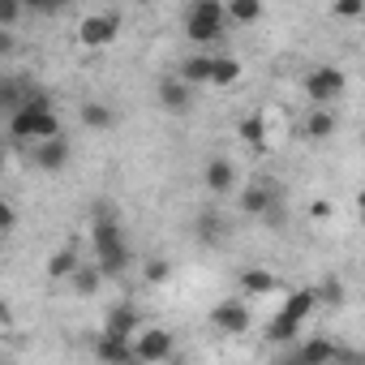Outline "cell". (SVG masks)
Masks as SVG:
<instances>
[{
    "label": "cell",
    "instance_id": "1",
    "mask_svg": "<svg viewBox=\"0 0 365 365\" xmlns=\"http://www.w3.org/2000/svg\"><path fill=\"white\" fill-rule=\"evenodd\" d=\"M91 254H95V271H99L103 279L125 275L129 262H133V254H129V232H125V224L116 220V211H112L108 202H99V211H95V220H91Z\"/></svg>",
    "mask_w": 365,
    "mask_h": 365
},
{
    "label": "cell",
    "instance_id": "2",
    "mask_svg": "<svg viewBox=\"0 0 365 365\" xmlns=\"http://www.w3.org/2000/svg\"><path fill=\"white\" fill-rule=\"evenodd\" d=\"M301 91L314 108H335L348 91V73L339 65H314L305 78H301Z\"/></svg>",
    "mask_w": 365,
    "mask_h": 365
},
{
    "label": "cell",
    "instance_id": "3",
    "mask_svg": "<svg viewBox=\"0 0 365 365\" xmlns=\"http://www.w3.org/2000/svg\"><path fill=\"white\" fill-rule=\"evenodd\" d=\"M228 35V18L220 0H198V5L185 9V39L190 43H215Z\"/></svg>",
    "mask_w": 365,
    "mask_h": 365
},
{
    "label": "cell",
    "instance_id": "4",
    "mask_svg": "<svg viewBox=\"0 0 365 365\" xmlns=\"http://www.w3.org/2000/svg\"><path fill=\"white\" fill-rule=\"evenodd\" d=\"M65 125H61V112H14L9 116V138L35 146V142H48V138H61Z\"/></svg>",
    "mask_w": 365,
    "mask_h": 365
},
{
    "label": "cell",
    "instance_id": "5",
    "mask_svg": "<svg viewBox=\"0 0 365 365\" xmlns=\"http://www.w3.org/2000/svg\"><path fill=\"white\" fill-rule=\"evenodd\" d=\"M172 352H176V335H172L168 327H142V331L133 335V356H138V365H168Z\"/></svg>",
    "mask_w": 365,
    "mask_h": 365
},
{
    "label": "cell",
    "instance_id": "6",
    "mask_svg": "<svg viewBox=\"0 0 365 365\" xmlns=\"http://www.w3.org/2000/svg\"><path fill=\"white\" fill-rule=\"evenodd\" d=\"M155 103H159V112H168V116H190V112L198 108V95H194V86H185L176 73H168V78L155 82Z\"/></svg>",
    "mask_w": 365,
    "mask_h": 365
},
{
    "label": "cell",
    "instance_id": "7",
    "mask_svg": "<svg viewBox=\"0 0 365 365\" xmlns=\"http://www.w3.org/2000/svg\"><path fill=\"white\" fill-rule=\"evenodd\" d=\"M116 35H120V14L116 9H99V14H86L78 22V43L82 48H108Z\"/></svg>",
    "mask_w": 365,
    "mask_h": 365
},
{
    "label": "cell",
    "instance_id": "8",
    "mask_svg": "<svg viewBox=\"0 0 365 365\" xmlns=\"http://www.w3.org/2000/svg\"><path fill=\"white\" fill-rule=\"evenodd\" d=\"M211 327L224 331V335H245L254 327V314H250V301L245 297H224L211 305Z\"/></svg>",
    "mask_w": 365,
    "mask_h": 365
},
{
    "label": "cell",
    "instance_id": "9",
    "mask_svg": "<svg viewBox=\"0 0 365 365\" xmlns=\"http://www.w3.org/2000/svg\"><path fill=\"white\" fill-rule=\"evenodd\" d=\"M69 159H73V142H69V133H61V138H48V142H35L31 146V163L39 168V172H65L69 168Z\"/></svg>",
    "mask_w": 365,
    "mask_h": 365
},
{
    "label": "cell",
    "instance_id": "10",
    "mask_svg": "<svg viewBox=\"0 0 365 365\" xmlns=\"http://www.w3.org/2000/svg\"><path fill=\"white\" fill-rule=\"evenodd\" d=\"M228 237H232V224H228V215H224V211L202 207V211L194 215V241H198L202 250H220Z\"/></svg>",
    "mask_w": 365,
    "mask_h": 365
},
{
    "label": "cell",
    "instance_id": "11",
    "mask_svg": "<svg viewBox=\"0 0 365 365\" xmlns=\"http://www.w3.org/2000/svg\"><path fill=\"white\" fill-rule=\"evenodd\" d=\"M279 202H284V190L275 185V180H267V176H262V180H254V185H245V190H241V198H237L241 215H258V220H262L271 207H279Z\"/></svg>",
    "mask_w": 365,
    "mask_h": 365
},
{
    "label": "cell",
    "instance_id": "12",
    "mask_svg": "<svg viewBox=\"0 0 365 365\" xmlns=\"http://www.w3.org/2000/svg\"><path fill=\"white\" fill-rule=\"evenodd\" d=\"M202 185L215 194V198H228L237 190V163L228 155H211L207 168H202Z\"/></svg>",
    "mask_w": 365,
    "mask_h": 365
},
{
    "label": "cell",
    "instance_id": "13",
    "mask_svg": "<svg viewBox=\"0 0 365 365\" xmlns=\"http://www.w3.org/2000/svg\"><path fill=\"white\" fill-rule=\"evenodd\" d=\"M95 361H99V365H138L133 339H120V335L99 331V335H95Z\"/></svg>",
    "mask_w": 365,
    "mask_h": 365
},
{
    "label": "cell",
    "instance_id": "14",
    "mask_svg": "<svg viewBox=\"0 0 365 365\" xmlns=\"http://www.w3.org/2000/svg\"><path fill=\"white\" fill-rule=\"evenodd\" d=\"M31 86H35V78H26V73H0V116H14L22 108V99L31 95Z\"/></svg>",
    "mask_w": 365,
    "mask_h": 365
},
{
    "label": "cell",
    "instance_id": "15",
    "mask_svg": "<svg viewBox=\"0 0 365 365\" xmlns=\"http://www.w3.org/2000/svg\"><path fill=\"white\" fill-rule=\"evenodd\" d=\"M314 309H318V292H314V288H297V292L275 309V314H279V318H288V322H297V327H305V318H309Z\"/></svg>",
    "mask_w": 365,
    "mask_h": 365
},
{
    "label": "cell",
    "instance_id": "16",
    "mask_svg": "<svg viewBox=\"0 0 365 365\" xmlns=\"http://www.w3.org/2000/svg\"><path fill=\"white\" fill-rule=\"evenodd\" d=\"M335 129H339L335 108H309V116H305V138L309 142H327V138H335Z\"/></svg>",
    "mask_w": 365,
    "mask_h": 365
},
{
    "label": "cell",
    "instance_id": "17",
    "mask_svg": "<svg viewBox=\"0 0 365 365\" xmlns=\"http://www.w3.org/2000/svg\"><path fill=\"white\" fill-rule=\"evenodd\" d=\"M103 331H108V335H120V339H133V335H138V309H133L129 301L112 305V309H108V322H103Z\"/></svg>",
    "mask_w": 365,
    "mask_h": 365
},
{
    "label": "cell",
    "instance_id": "18",
    "mask_svg": "<svg viewBox=\"0 0 365 365\" xmlns=\"http://www.w3.org/2000/svg\"><path fill=\"white\" fill-rule=\"evenodd\" d=\"M176 78L185 82V86H194V91H198V86H207V82H211V56H207V52L185 56V61L176 65Z\"/></svg>",
    "mask_w": 365,
    "mask_h": 365
},
{
    "label": "cell",
    "instance_id": "19",
    "mask_svg": "<svg viewBox=\"0 0 365 365\" xmlns=\"http://www.w3.org/2000/svg\"><path fill=\"white\" fill-rule=\"evenodd\" d=\"M78 120H82L86 129L103 133V129H112V125H116V112H112V103H103V99H86V103L78 108Z\"/></svg>",
    "mask_w": 365,
    "mask_h": 365
},
{
    "label": "cell",
    "instance_id": "20",
    "mask_svg": "<svg viewBox=\"0 0 365 365\" xmlns=\"http://www.w3.org/2000/svg\"><path fill=\"white\" fill-rule=\"evenodd\" d=\"M262 0H228L224 5V18H228V26H254V22H262Z\"/></svg>",
    "mask_w": 365,
    "mask_h": 365
},
{
    "label": "cell",
    "instance_id": "21",
    "mask_svg": "<svg viewBox=\"0 0 365 365\" xmlns=\"http://www.w3.org/2000/svg\"><path fill=\"white\" fill-rule=\"evenodd\" d=\"M82 267V258H78V245H65V250H56L52 258H48V275L52 279H73V271Z\"/></svg>",
    "mask_w": 365,
    "mask_h": 365
},
{
    "label": "cell",
    "instance_id": "22",
    "mask_svg": "<svg viewBox=\"0 0 365 365\" xmlns=\"http://www.w3.org/2000/svg\"><path fill=\"white\" fill-rule=\"evenodd\" d=\"M275 275L267 271V267H250V271H241V288H245V297H267V292H275Z\"/></svg>",
    "mask_w": 365,
    "mask_h": 365
},
{
    "label": "cell",
    "instance_id": "23",
    "mask_svg": "<svg viewBox=\"0 0 365 365\" xmlns=\"http://www.w3.org/2000/svg\"><path fill=\"white\" fill-rule=\"evenodd\" d=\"M262 339H267V344H284V348H292V344H297V339H301V327H297V322H288V318H279V314H275V318H271V322H267V327H262Z\"/></svg>",
    "mask_w": 365,
    "mask_h": 365
},
{
    "label": "cell",
    "instance_id": "24",
    "mask_svg": "<svg viewBox=\"0 0 365 365\" xmlns=\"http://www.w3.org/2000/svg\"><path fill=\"white\" fill-rule=\"evenodd\" d=\"M241 78V61L237 56H211V82L207 86H232Z\"/></svg>",
    "mask_w": 365,
    "mask_h": 365
},
{
    "label": "cell",
    "instance_id": "25",
    "mask_svg": "<svg viewBox=\"0 0 365 365\" xmlns=\"http://www.w3.org/2000/svg\"><path fill=\"white\" fill-rule=\"evenodd\" d=\"M237 133H241V142H245V146H254V150H262V146H267V116H262V112H254V116H245V120L237 125Z\"/></svg>",
    "mask_w": 365,
    "mask_h": 365
},
{
    "label": "cell",
    "instance_id": "26",
    "mask_svg": "<svg viewBox=\"0 0 365 365\" xmlns=\"http://www.w3.org/2000/svg\"><path fill=\"white\" fill-rule=\"evenodd\" d=\"M69 284H73V292H78V297H95V292H99V284H103V275H99L95 267H86V262H82V267L73 271V279H69Z\"/></svg>",
    "mask_w": 365,
    "mask_h": 365
},
{
    "label": "cell",
    "instance_id": "27",
    "mask_svg": "<svg viewBox=\"0 0 365 365\" xmlns=\"http://www.w3.org/2000/svg\"><path fill=\"white\" fill-rule=\"evenodd\" d=\"M318 292V305H331V309H339L344 305V284L335 279V275H327L322 279V288H314Z\"/></svg>",
    "mask_w": 365,
    "mask_h": 365
},
{
    "label": "cell",
    "instance_id": "28",
    "mask_svg": "<svg viewBox=\"0 0 365 365\" xmlns=\"http://www.w3.org/2000/svg\"><path fill=\"white\" fill-rule=\"evenodd\" d=\"M22 18H26L22 0H0V31H14V26H18Z\"/></svg>",
    "mask_w": 365,
    "mask_h": 365
},
{
    "label": "cell",
    "instance_id": "29",
    "mask_svg": "<svg viewBox=\"0 0 365 365\" xmlns=\"http://www.w3.org/2000/svg\"><path fill=\"white\" fill-rule=\"evenodd\" d=\"M142 279H146V284H168V279H172V262H168V258H150V262L142 267Z\"/></svg>",
    "mask_w": 365,
    "mask_h": 365
},
{
    "label": "cell",
    "instance_id": "30",
    "mask_svg": "<svg viewBox=\"0 0 365 365\" xmlns=\"http://www.w3.org/2000/svg\"><path fill=\"white\" fill-rule=\"evenodd\" d=\"M14 228H18V207L9 198H0V237H9Z\"/></svg>",
    "mask_w": 365,
    "mask_h": 365
},
{
    "label": "cell",
    "instance_id": "31",
    "mask_svg": "<svg viewBox=\"0 0 365 365\" xmlns=\"http://www.w3.org/2000/svg\"><path fill=\"white\" fill-rule=\"evenodd\" d=\"M22 9H26V14H43V18H52V14H61L65 5H61V0H22Z\"/></svg>",
    "mask_w": 365,
    "mask_h": 365
},
{
    "label": "cell",
    "instance_id": "32",
    "mask_svg": "<svg viewBox=\"0 0 365 365\" xmlns=\"http://www.w3.org/2000/svg\"><path fill=\"white\" fill-rule=\"evenodd\" d=\"M262 224H267V228H284V224H288V202H279V207H271V211L262 215Z\"/></svg>",
    "mask_w": 365,
    "mask_h": 365
},
{
    "label": "cell",
    "instance_id": "33",
    "mask_svg": "<svg viewBox=\"0 0 365 365\" xmlns=\"http://www.w3.org/2000/svg\"><path fill=\"white\" fill-rule=\"evenodd\" d=\"M361 14H365L361 0H344V5H335V18H361Z\"/></svg>",
    "mask_w": 365,
    "mask_h": 365
},
{
    "label": "cell",
    "instance_id": "34",
    "mask_svg": "<svg viewBox=\"0 0 365 365\" xmlns=\"http://www.w3.org/2000/svg\"><path fill=\"white\" fill-rule=\"evenodd\" d=\"M18 52V35L14 31H0V56H14Z\"/></svg>",
    "mask_w": 365,
    "mask_h": 365
},
{
    "label": "cell",
    "instance_id": "35",
    "mask_svg": "<svg viewBox=\"0 0 365 365\" xmlns=\"http://www.w3.org/2000/svg\"><path fill=\"white\" fill-rule=\"evenodd\" d=\"M0 327H14V309H9V301H0Z\"/></svg>",
    "mask_w": 365,
    "mask_h": 365
},
{
    "label": "cell",
    "instance_id": "36",
    "mask_svg": "<svg viewBox=\"0 0 365 365\" xmlns=\"http://www.w3.org/2000/svg\"><path fill=\"white\" fill-rule=\"evenodd\" d=\"M5 159H9V155H5V146H0V172H5Z\"/></svg>",
    "mask_w": 365,
    "mask_h": 365
},
{
    "label": "cell",
    "instance_id": "37",
    "mask_svg": "<svg viewBox=\"0 0 365 365\" xmlns=\"http://www.w3.org/2000/svg\"><path fill=\"white\" fill-rule=\"evenodd\" d=\"M168 365H190V361H168Z\"/></svg>",
    "mask_w": 365,
    "mask_h": 365
},
{
    "label": "cell",
    "instance_id": "38",
    "mask_svg": "<svg viewBox=\"0 0 365 365\" xmlns=\"http://www.w3.org/2000/svg\"><path fill=\"white\" fill-rule=\"evenodd\" d=\"M0 365H5V356H0Z\"/></svg>",
    "mask_w": 365,
    "mask_h": 365
}]
</instances>
